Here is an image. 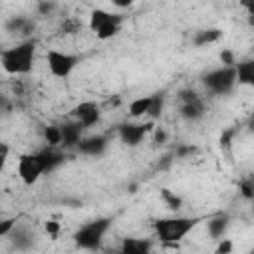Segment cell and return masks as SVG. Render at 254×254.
I'll return each instance as SVG.
<instances>
[{
    "instance_id": "obj_11",
    "label": "cell",
    "mask_w": 254,
    "mask_h": 254,
    "mask_svg": "<svg viewBox=\"0 0 254 254\" xmlns=\"http://www.w3.org/2000/svg\"><path fill=\"white\" fill-rule=\"evenodd\" d=\"M38 157H40V161H42V165H44V173H50V171H54L58 165H62L64 163V153H60L56 147H52V145H48L46 149H42L40 153H38Z\"/></svg>"
},
{
    "instance_id": "obj_41",
    "label": "cell",
    "mask_w": 254,
    "mask_h": 254,
    "mask_svg": "<svg viewBox=\"0 0 254 254\" xmlns=\"http://www.w3.org/2000/svg\"><path fill=\"white\" fill-rule=\"evenodd\" d=\"M252 50H254V46H252Z\"/></svg>"
},
{
    "instance_id": "obj_33",
    "label": "cell",
    "mask_w": 254,
    "mask_h": 254,
    "mask_svg": "<svg viewBox=\"0 0 254 254\" xmlns=\"http://www.w3.org/2000/svg\"><path fill=\"white\" fill-rule=\"evenodd\" d=\"M230 250H232V242H230V240H226V238L216 246V252H230Z\"/></svg>"
},
{
    "instance_id": "obj_32",
    "label": "cell",
    "mask_w": 254,
    "mask_h": 254,
    "mask_svg": "<svg viewBox=\"0 0 254 254\" xmlns=\"http://www.w3.org/2000/svg\"><path fill=\"white\" fill-rule=\"evenodd\" d=\"M46 230H48L52 236H56V234L60 232V224H58L56 220H48V222H46Z\"/></svg>"
},
{
    "instance_id": "obj_26",
    "label": "cell",
    "mask_w": 254,
    "mask_h": 254,
    "mask_svg": "<svg viewBox=\"0 0 254 254\" xmlns=\"http://www.w3.org/2000/svg\"><path fill=\"white\" fill-rule=\"evenodd\" d=\"M81 30V22L75 20V18H67L64 24H62V32L64 34H77Z\"/></svg>"
},
{
    "instance_id": "obj_14",
    "label": "cell",
    "mask_w": 254,
    "mask_h": 254,
    "mask_svg": "<svg viewBox=\"0 0 254 254\" xmlns=\"http://www.w3.org/2000/svg\"><path fill=\"white\" fill-rule=\"evenodd\" d=\"M236 81L242 85H254V60L236 64Z\"/></svg>"
},
{
    "instance_id": "obj_15",
    "label": "cell",
    "mask_w": 254,
    "mask_h": 254,
    "mask_svg": "<svg viewBox=\"0 0 254 254\" xmlns=\"http://www.w3.org/2000/svg\"><path fill=\"white\" fill-rule=\"evenodd\" d=\"M121 22H123V16H121V14H115L107 24H103V26L95 32V36H97L99 40H109V38L117 36L119 30H121Z\"/></svg>"
},
{
    "instance_id": "obj_1",
    "label": "cell",
    "mask_w": 254,
    "mask_h": 254,
    "mask_svg": "<svg viewBox=\"0 0 254 254\" xmlns=\"http://www.w3.org/2000/svg\"><path fill=\"white\" fill-rule=\"evenodd\" d=\"M34 54H36V42L26 40V42L2 52V67L14 75L28 73L34 65Z\"/></svg>"
},
{
    "instance_id": "obj_13",
    "label": "cell",
    "mask_w": 254,
    "mask_h": 254,
    "mask_svg": "<svg viewBox=\"0 0 254 254\" xmlns=\"http://www.w3.org/2000/svg\"><path fill=\"white\" fill-rule=\"evenodd\" d=\"M151 250V242L143 238H125L121 244V252L125 254H147Z\"/></svg>"
},
{
    "instance_id": "obj_10",
    "label": "cell",
    "mask_w": 254,
    "mask_h": 254,
    "mask_svg": "<svg viewBox=\"0 0 254 254\" xmlns=\"http://www.w3.org/2000/svg\"><path fill=\"white\" fill-rule=\"evenodd\" d=\"M85 127L79 123V121H75V123H65V125H62V145L64 147H77V143L81 141V131H83Z\"/></svg>"
},
{
    "instance_id": "obj_28",
    "label": "cell",
    "mask_w": 254,
    "mask_h": 254,
    "mask_svg": "<svg viewBox=\"0 0 254 254\" xmlns=\"http://www.w3.org/2000/svg\"><path fill=\"white\" fill-rule=\"evenodd\" d=\"M196 153V147L194 145H179L175 149V157L183 159V157H189V155H194Z\"/></svg>"
},
{
    "instance_id": "obj_22",
    "label": "cell",
    "mask_w": 254,
    "mask_h": 254,
    "mask_svg": "<svg viewBox=\"0 0 254 254\" xmlns=\"http://www.w3.org/2000/svg\"><path fill=\"white\" fill-rule=\"evenodd\" d=\"M163 103H165V95L163 93H155L153 95V99H151V105H149V111H147V115L149 117H159L161 115V111H163Z\"/></svg>"
},
{
    "instance_id": "obj_6",
    "label": "cell",
    "mask_w": 254,
    "mask_h": 254,
    "mask_svg": "<svg viewBox=\"0 0 254 254\" xmlns=\"http://www.w3.org/2000/svg\"><path fill=\"white\" fill-rule=\"evenodd\" d=\"M18 175L24 181V185H34L40 179V175H44V165H42L38 153L22 155L18 159Z\"/></svg>"
},
{
    "instance_id": "obj_25",
    "label": "cell",
    "mask_w": 254,
    "mask_h": 254,
    "mask_svg": "<svg viewBox=\"0 0 254 254\" xmlns=\"http://www.w3.org/2000/svg\"><path fill=\"white\" fill-rule=\"evenodd\" d=\"M238 133V127H230V129H226L222 135H220V147L224 149V151H228L230 149V145H232V139H234V135Z\"/></svg>"
},
{
    "instance_id": "obj_2",
    "label": "cell",
    "mask_w": 254,
    "mask_h": 254,
    "mask_svg": "<svg viewBox=\"0 0 254 254\" xmlns=\"http://www.w3.org/2000/svg\"><path fill=\"white\" fill-rule=\"evenodd\" d=\"M198 220L196 218H187V216H173V218H159L153 222V228L157 232V238L165 244H175L187 236L194 228Z\"/></svg>"
},
{
    "instance_id": "obj_36",
    "label": "cell",
    "mask_w": 254,
    "mask_h": 254,
    "mask_svg": "<svg viewBox=\"0 0 254 254\" xmlns=\"http://www.w3.org/2000/svg\"><path fill=\"white\" fill-rule=\"evenodd\" d=\"M113 6H117V8H127V6H131L135 0H109Z\"/></svg>"
},
{
    "instance_id": "obj_24",
    "label": "cell",
    "mask_w": 254,
    "mask_h": 254,
    "mask_svg": "<svg viewBox=\"0 0 254 254\" xmlns=\"http://www.w3.org/2000/svg\"><path fill=\"white\" fill-rule=\"evenodd\" d=\"M238 189H240V194H242L244 198L254 200V175L248 177V179H242L240 185H238Z\"/></svg>"
},
{
    "instance_id": "obj_21",
    "label": "cell",
    "mask_w": 254,
    "mask_h": 254,
    "mask_svg": "<svg viewBox=\"0 0 254 254\" xmlns=\"http://www.w3.org/2000/svg\"><path fill=\"white\" fill-rule=\"evenodd\" d=\"M44 137H46V143L48 145H52V147H58V145H62V127H58V125H48L46 129H44Z\"/></svg>"
},
{
    "instance_id": "obj_5",
    "label": "cell",
    "mask_w": 254,
    "mask_h": 254,
    "mask_svg": "<svg viewBox=\"0 0 254 254\" xmlns=\"http://www.w3.org/2000/svg\"><path fill=\"white\" fill-rule=\"evenodd\" d=\"M46 62H48L50 71H52L56 77H67V75L73 71V67L79 64V58L73 56V54L50 50V52L46 54Z\"/></svg>"
},
{
    "instance_id": "obj_27",
    "label": "cell",
    "mask_w": 254,
    "mask_h": 254,
    "mask_svg": "<svg viewBox=\"0 0 254 254\" xmlns=\"http://www.w3.org/2000/svg\"><path fill=\"white\" fill-rule=\"evenodd\" d=\"M54 8H56V2L54 0H38V14L48 16V14L54 12Z\"/></svg>"
},
{
    "instance_id": "obj_29",
    "label": "cell",
    "mask_w": 254,
    "mask_h": 254,
    "mask_svg": "<svg viewBox=\"0 0 254 254\" xmlns=\"http://www.w3.org/2000/svg\"><path fill=\"white\" fill-rule=\"evenodd\" d=\"M179 99H181V103H189V101L198 99V93L194 89H181L179 91Z\"/></svg>"
},
{
    "instance_id": "obj_40",
    "label": "cell",
    "mask_w": 254,
    "mask_h": 254,
    "mask_svg": "<svg viewBox=\"0 0 254 254\" xmlns=\"http://www.w3.org/2000/svg\"><path fill=\"white\" fill-rule=\"evenodd\" d=\"M252 212H254V206H252Z\"/></svg>"
},
{
    "instance_id": "obj_19",
    "label": "cell",
    "mask_w": 254,
    "mask_h": 254,
    "mask_svg": "<svg viewBox=\"0 0 254 254\" xmlns=\"http://www.w3.org/2000/svg\"><path fill=\"white\" fill-rule=\"evenodd\" d=\"M151 99H153V95H145V97H139V99L131 101V105H129V115H131V117H143V115H147L149 105H151Z\"/></svg>"
},
{
    "instance_id": "obj_17",
    "label": "cell",
    "mask_w": 254,
    "mask_h": 254,
    "mask_svg": "<svg viewBox=\"0 0 254 254\" xmlns=\"http://www.w3.org/2000/svg\"><path fill=\"white\" fill-rule=\"evenodd\" d=\"M228 222H230V218H228V214H218V216H214V218H210L208 220V234L212 236V238H222V234L226 232V228H228Z\"/></svg>"
},
{
    "instance_id": "obj_39",
    "label": "cell",
    "mask_w": 254,
    "mask_h": 254,
    "mask_svg": "<svg viewBox=\"0 0 254 254\" xmlns=\"http://www.w3.org/2000/svg\"><path fill=\"white\" fill-rule=\"evenodd\" d=\"M248 129H250V131H254V117L248 121Z\"/></svg>"
},
{
    "instance_id": "obj_8",
    "label": "cell",
    "mask_w": 254,
    "mask_h": 254,
    "mask_svg": "<svg viewBox=\"0 0 254 254\" xmlns=\"http://www.w3.org/2000/svg\"><path fill=\"white\" fill-rule=\"evenodd\" d=\"M71 115L83 125V127H91L99 121V107L93 101H83L79 105H75L71 109Z\"/></svg>"
},
{
    "instance_id": "obj_35",
    "label": "cell",
    "mask_w": 254,
    "mask_h": 254,
    "mask_svg": "<svg viewBox=\"0 0 254 254\" xmlns=\"http://www.w3.org/2000/svg\"><path fill=\"white\" fill-rule=\"evenodd\" d=\"M240 6H242L248 14H254V0H240Z\"/></svg>"
},
{
    "instance_id": "obj_20",
    "label": "cell",
    "mask_w": 254,
    "mask_h": 254,
    "mask_svg": "<svg viewBox=\"0 0 254 254\" xmlns=\"http://www.w3.org/2000/svg\"><path fill=\"white\" fill-rule=\"evenodd\" d=\"M113 16H115V14H111V12H105V10L97 8V10H93V12L89 14V28H91L93 32H97V30H99L103 24H107Z\"/></svg>"
},
{
    "instance_id": "obj_7",
    "label": "cell",
    "mask_w": 254,
    "mask_h": 254,
    "mask_svg": "<svg viewBox=\"0 0 254 254\" xmlns=\"http://www.w3.org/2000/svg\"><path fill=\"white\" fill-rule=\"evenodd\" d=\"M153 129V123H123L119 125V137L125 145L135 147L143 141V137Z\"/></svg>"
},
{
    "instance_id": "obj_34",
    "label": "cell",
    "mask_w": 254,
    "mask_h": 254,
    "mask_svg": "<svg viewBox=\"0 0 254 254\" xmlns=\"http://www.w3.org/2000/svg\"><path fill=\"white\" fill-rule=\"evenodd\" d=\"M165 139H167V133H165L163 129H155V143H157V145H163Z\"/></svg>"
},
{
    "instance_id": "obj_18",
    "label": "cell",
    "mask_w": 254,
    "mask_h": 254,
    "mask_svg": "<svg viewBox=\"0 0 254 254\" xmlns=\"http://www.w3.org/2000/svg\"><path fill=\"white\" fill-rule=\"evenodd\" d=\"M220 36H222V32H220L218 28L198 30V32L194 34V38H192V44L200 48V46H206V44H214L216 40H220Z\"/></svg>"
},
{
    "instance_id": "obj_16",
    "label": "cell",
    "mask_w": 254,
    "mask_h": 254,
    "mask_svg": "<svg viewBox=\"0 0 254 254\" xmlns=\"http://www.w3.org/2000/svg\"><path fill=\"white\" fill-rule=\"evenodd\" d=\"M6 30L8 32H16V34H30L34 30V22L24 18V16H12L8 22H6Z\"/></svg>"
},
{
    "instance_id": "obj_31",
    "label": "cell",
    "mask_w": 254,
    "mask_h": 254,
    "mask_svg": "<svg viewBox=\"0 0 254 254\" xmlns=\"http://www.w3.org/2000/svg\"><path fill=\"white\" fill-rule=\"evenodd\" d=\"M14 226H16V220H4V222L0 224V236H6V234H10Z\"/></svg>"
},
{
    "instance_id": "obj_12",
    "label": "cell",
    "mask_w": 254,
    "mask_h": 254,
    "mask_svg": "<svg viewBox=\"0 0 254 254\" xmlns=\"http://www.w3.org/2000/svg\"><path fill=\"white\" fill-rule=\"evenodd\" d=\"M204 111H206V107H204V103H202L200 97L194 99V101H189V103H183V105H181V115H183L185 119H189V121L200 119V117L204 115Z\"/></svg>"
},
{
    "instance_id": "obj_30",
    "label": "cell",
    "mask_w": 254,
    "mask_h": 254,
    "mask_svg": "<svg viewBox=\"0 0 254 254\" xmlns=\"http://www.w3.org/2000/svg\"><path fill=\"white\" fill-rule=\"evenodd\" d=\"M220 62H222V65H236L234 54H232L230 50H222V52H220Z\"/></svg>"
},
{
    "instance_id": "obj_37",
    "label": "cell",
    "mask_w": 254,
    "mask_h": 254,
    "mask_svg": "<svg viewBox=\"0 0 254 254\" xmlns=\"http://www.w3.org/2000/svg\"><path fill=\"white\" fill-rule=\"evenodd\" d=\"M173 157H175V153H173V155H165V157H163V161H161V163H159L157 167H159V169H167V167L171 165V161H173Z\"/></svg>"
},
{
    "instance_id": "obj_38",
    "label": "cell",
    "mask_w": 254,
    "mask_h": 254,
    "mask_svg": "<svg viewBox=\"0 0 254 254\" xmlns=\"http://www.w3.org/2000/svg\"><path fill=\"white\" fill-rule=\"evenodd\" d=\"M6 155H8V145L2 143V161H6Z\"/></svg>"
},
{
    "instance_id": "obj_4",
    "label": "cell",
    "mask_w": 254,
    "mask_h": 254,
    "mask_svg": "<svg viewBox=\"0 0 254 254\" xmlns=\"http://www.w3.org/2000/svg\"><path fill=\"white\" fill-rule=\"evenodd\" d=\"M202 83L210 93L224 95L236 83V65H222L202 75Z\"/></svg>"
},
{
    "instance_id": "obj_23",
    "label": "cell",
    "mask_w": 254,
    "mask_h": 254,
    "mask_svg": "<svg viewBox=\"0 0 254 254\" xmlns=\"http://www.w3.org/2000/svg\"><path fill=\"white\" fill-rule=\"evenodd\" d=\"M161 198L165 200V204H167L171 210H179V208L183 206V200H181V196L173 194L169 189H163V190H161Z\"/></svg>"
},
{
    "instance_id": "obj_9",
    "label": "cell",
    "mask_w": 254,
    "mask_h": 254,
    "mask_svg": "<svg viewBox=\"0 0 254 254\" xmlns=\"http://www.w3.org/2000/svg\"><path fill=\"white\" fill-rule=\"evenodd\" d=\"M107 147V137L103 135H93V137H85L77 143V151L83 153V155H89V157H95V155H101Z\"/></svg>"
},
{
    "instance_id": "obj_3",
    "label": "cell",
    "mask_w": 254,
    "mask_h": 254,
    "mask_svg": "<svg viewBox=\"0 0 254 254\" xmlns=\"http://www.w3.org/2000/svg\"><path fill=\"white\" fill-rule=\"evenodd\" d=\"M111 226V218H97V220H91L87 224H83L75 234H73V240L79 248H85V250H95L101 246V240H103V234L109 230Z\"/></svg>"
}]
</instances>
